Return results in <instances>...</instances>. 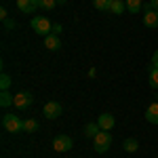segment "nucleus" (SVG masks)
<instances>
[{"instance_id":"nucleus-1","label":"nucleus","mask_w":158,"mask_h":158,"mask_svg":"<svg viewBox=\"0 0 158 158\" xmlns=\"http://www.w3.org/2000/svg\"><path fill=\"white\" fill-rule=\"evenodd\" d=\"M32 30L40 34V36H49L51 32H53V23H51L47 17H42V15H38L32 19Z\"/></svg>"},{"instance_id":"nucleus-2","label":"nucleus","mask_w":158,"mask_h":158,"mask_svg":"<svg viewBox=\"0 0 158 158\" xmlns=\"http://www.w3.org/2000/svg\"><path fill=\"white\" fill-rule=\"evenodd\" d=\"M2 127L9 133H21L23 131V120H19L15 114H4L2 116Z\"/></svg>"},{"instance_id":"nucleus-3","label":"nucleus","mask_w":158,"mask_h":158,"mask_svg":"<svg viewBox=\"0 0 158 158\" xmlns=\"http://www.w3.org/2000/svg\"><path fill=\"white\" fill-rule=\"evenodd\" d=\"M93 143H95V150H97L99 154L108 152L110 146H112V135H110V131H99V133L93 137Z\"/></svg>"},{"instance_id":"nucleus-4","label":"nucleus","mask_w":158,"mask_h":158,"mask_svg":"<svg viewBox=\"0 0 158 158\" xmlns=\"http://www.w3.org/2000/svg\"><path fill=\"white\" fill-rule=\"evenodd\" d=\"M72 146H74V141H72L70 135H57L53 139V150L55 152H70Z\"/></svg>"},{"instance_id":"nucleus-5","label":"nucleus","mask_w":158,"mask_h":158,"mask_svg":"<svg viewBox=\"0 0 158 158\" xmlns=\"http://www.w3.org/2000/svg\"><path fill=\"white\" fill-rule=\"evenodd\" d=\"M42 112H44V118H49V120H55V118H59L61 114H63V108H61L59 101H47Z\"/></svg>"},{"instance_id":"nucleus-6","label":"nucleus","mask_w":158,"mask_h":158,"mask_svg":"<svg viewBox=\"0 0 158 158\" xmlns=\"http://www.w3.org/2000/svg\"><path fill=\"white\" fill-rule=\"evenodd\" d=\"M32 103H34L32 93H25L23 91V93H17V95H15V103H13V106H15L17 110H27Z\"/></svg>"},{"instance_id":"nucleus-7","label":"nucleus","mask_w":158,"mask_h":158,"mask_svg":"<svg viewBox=\"0 0 158 158\" xmlns=\"http://www.w3.org/2000/svg\"><path fill=\"white\" fill-rule=\"evenodd\" d=\"M114 116L112 114H99V118H97V124H99V129L101 131H112L114 129Z\"/></svg>"},{"instance_id":"nucleus-8","label":"nucleus","mask_w":158,"mask_h":158,"mask_svg":"<svg viewBox=\"0 0 158 158\" xmlns=\"http://www.w3.org/2000/svg\"><path fill=\"white\" fill-rule=\"evenodd\" d=\"M17 6H19V11L25 13V15H30V13H34L38 6V0H17Z\"/></svg>"},{"instance_id":"nucleus-9","label":"nucleus","mask_w":158,"mask_h":158,"mask_svg":"<svg viewBox=\"0 0 158 158\" xmlns=\"http://www.w3.org/2000/svg\"><path fill=\"white\" fill-rule=\"evenodd\" d=\"M143 23L148 27H158V11L146 9V13H143Z\"/></svg>"},{"instance_id":"nucleus-10","label":"nucleus","mask_w":158,"mask_h":158,"mask_svg":"<svg viewBox=\"0 0 158 158\" xmlns=\"http://www.w3.org/2000/svg\"><path fill=\"white\" fill-rule=\"evenodd\" d=\"M44 47L49 51H59L61 49V40L57 34H49V36H44Z\"/></svg>"},{"instance_id":"nucleus-11","label":"nucleus","mask_w":158,"mask_h":158,"mask_svg":"<svg viewBox=\"0 0 158 158\" xmlns=\"http://www.w3.org/2000/svg\"><path fill=\"white\" fill-rule=\"evenodd\" d=\"M146 120L150 122V124H158V101L148 106V110H146Z\"/></svg>"},{"instance_id":"nucleus-12","label":"nucleus","mask_w":158,"mask_h":158,"mask_svg":"<svg viewBox=\"0 0 158 158\" xmlns=\"http://www.w3.org/2000/svg\"><path fill=\"white\" fill-rule=\"evenodd\" d=\"M124 9H127L124 0H112V4H110V13H114V15H122Z\"/></svg>"},{"instance_id":"nucleus-13","label":"nucleus","mask_w":158,"mask_h":158,"mask_svg":"<svg viewBox=\"0 0 158 158\" xmlns=\"http://www.w3.org/2000/svg\"><path fill=\"white\" fill-rule=\"evenodd\" d=\"M13 103H15V95H11L9 91H2V93H0V106H2V108H9Z\"/></svg>"},{"instance_id":"nucleus-14","label":"nucleus","mask_w":158,"mask_h":158,"mask_svg":"<svg viewBox=\"0 0 158 158\" xmlns=\"http://www.w3.org/2000/svg\"><path fill=\"white\" fill-rule=\"evenodd\" d=\"M122 148H124V152H131V154H133V152H137V150H139V141H137V139H133V137H131V139H124Z\"/></svg>"},{"instance_id":"nucleus-15","label":"nucleus","mask_w":158,"mask_h":158,"mask_svg":"<svg viewBox=\"0 0 158 158\" xmlns=\"http://www.w3.org/2000/svg\"><path fill=\"white\" fill-rule=\"evenodd\" d=\"M148 78H150V86H152V89H158V68H152V65H150Z\"/></svg>"},{"instance_id":"nucleus-16","label":"nucleus","mask_w":158,"mask_h":158,"mask_svg":"<svg viewBox=\"0 0 158 158\" xmlns=\"http://www.w3.org/2000/svg\"><path fill=\"white\" fill-rule=\"evenodd\" d=\"M99 131H101V129H99L97 122H89V124L85 127V135H86V137H95Z\"/></svg>"},{"instance_id":"nucleus-17","label":"nucleus","mask_w":158,"mask_h":158,"mask_svg":"<svg viewBox=\"0 0 158 158\" xmlns=\"http://www.w3.org/2000/svg\"><path fill=\"white\" fill-rule=\"evenodd\" d=\"M23 131H27V133H34V131H38V120H34V118H27V120H23Z\"/></svg>"},{"instance_id":"nucleus-18","label":"nucleus","mask_w":158,"mask_h":158,"mask_svg":"<svg viewBox=\"0 0 158 158\" xmlns=\"http://www.w3.org/2000/svg\"><path fill=\"white\" fill-rule=\"evenodd\" d=\"M124 2H127L129 13H139V9H141V0H124Z\"/></svg>"},{"instance_id":"nucleus-19","label":"nucleus","mask_w":158,"mask_h":158,"mask_svg":"<svg viewBox=\"0 0 158 158\" xmlns=\"http://www.w3.org/2000/svg\"><path fill=\"white\" fill-rule=\"evenodd\" d=\"M110 4H112V0H93V6L97 11H110Z\"/></svg>"},{"instance_id":"nucleus-20","label":"nucleus","mask_w":158,"mask_h":158,"mask_svg":"<svg viewBox=\"0 0 158 158\" xmlns=\"http://www.w3.org/2000/svg\"><path fill=\"white\" fill-rule=\"evenodd\" d=\"M38 6L44 9V11H51V9L57 6V0H38Z\"/></svg>"},{"instance_id":"nucleus-21","label":"nucleus","mask_w":158,"mask_h":158,"mask_svg":"<svg viewBox=\"0 0 158 158\" xmlns=\"http://www.w3.org/2000/svg\"><path fill=\"white\" fill-rule=\"evenodd\" d=\"M9 86H11V76L9 74H2L0 76V89L2 91H9Z\"/></svg>"},{"instance_id":"nucleus-22","label":"nucleus","mask_w":158,"mask_h":158,"mask_svg":"<svg viewBox=\"0 0 158 158\" xmlns=\"http://www.w3.org/2000/svg\"><path fill=\"white\" fill-rule=\"evenodd\" d=\"M146 9H152V11H158V0H150Z\"/></svg>"},{"instance_id":"nucleus-23","label":"nucleus","mask_w":158,"mask_h":158,"mask_svg":"<svg viewBox=\"0 0 158 158\" xmlns=\"http://www.w3.org/2000/svg\"><path fill=\"white\" fill-rule=\"evenodd\" d=\"M61 32H63V27H61L59 23H53V32H51V34H57V36H59Z\"/></svg>"},{"instance_id":"nucleus-24","label":"nucleus","mask_w":158,"mask_h":158,"mask_svg":"<svg viewBox=\"0 0 158 158\" xmlns=\"http://www.w3.org/2000/svg\"><path fill=\"white\" fill-rule=\"evenodd\" d=\"M4 27L6 30H15V21L13 19H4Z\"/></svg>"},{"instance_id":"nucleus-25","label":"nucleus","mask_w":158,"mask_h":158,"mask_svg":"<svg viewBox=\"0 0 158 158\" xmlns=\"http://www.w3.org/2000/svg\"><path fill=\"white\" fill-rule=\"evenodd\" d=\"M150 65H152V68H158V51L152 55V63H150Z\"/></svg>"},{"instance_id":"nucleus-26","label":"nucleus","mask_w":158,"mask_h":158,"mask_svg":"<svg viewBox=\"0 0 158 158\" xmlns=\"http://www.w3.org/2000/svg\"><path fill=\"white\" fill-rule=\"evenodd\" d=\"M0 17H2V21L9 19V17H6V9H0Z\"/></svg>"},{"instance_id":"nucleus-27","label":"nucleus","mask_w":158,"mask_h":158,"mask_svg":"<svg viewBox=\"0 0 158 158\" xmlns=\"http://www.w3.org/2000/svg\"><path fill=\"white\" fill-rule=\"evenodd\" d=\"M65 2H68V0H57V4H65Z\"/></svg>"},{"instance_id":"nucleus-28","label":"nucleus","mask_w":158,"mask_h":158,"mask_svg":"<svg viewBox=\"0 0 158 158\" xmlns=\"http://www.w3.org/2000/svg\"><path fill=\"white\" fill-rule=\"evenodd\" d=\"M156 99H158V95H156Z\"/></svg>"}]
</instances>
